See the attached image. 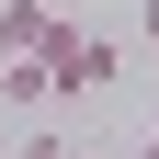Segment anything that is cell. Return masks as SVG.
Returning <instances> with one entry per match:
<instances>
[{"label":"cell","mask_w":159,"mask_h":159,"mask_svg":"<svg viewBox=\"0 0 159 159\" xmlns=\"http://www.w3.org/2000/svg\"><path fill=\"white\" fill-rule=\"evenodd\" d=\"M136 34H148V46H159V0H136Z\"/></svg>","instance_id":"5b68a950"},{"label":"cell","mask_w":159,"mask_h":159,"mask_svg":"<svg viewBox=\"0 0 159 159\" xmlns=\"http://www.w3.org/2000/svg\"><path fill=\"white\" fill-rule=\"evenodd\" d=\"M57 0H0V57H34V34H46Z\"/></svg>","instance_id":"3957f363"},{"label":"cell","mask_w":159,"mask_h":159,"mask_svg":"<svg viewBox=\"0 0 159 159\" xmlns=\"http://www.w3.org/2000/svg\"><path fill=\"white\" fill-rule=\"evenodd\" d=\"M125 159H159V136H136V148H125Z\"/></svg>","instance_id":"8992f818"},{"label":"cell","mask_w":159,"mask_h":159,"mask_svg":"<svg viewBox=\"0 0 159 159\" xmlns=\"http://www.w3.org/2000/svg\"><path fill=\"white\" fill-rule=\"evenodd\" d=\"M0 102H57V68L46 57H0Z\"/></svg>","instance_id":"7a4b0ae2"},{"label":"cell","mask_w":159,"mask_h":159,"mask_svg":"<svg viewBox=\"0 0 159 159\" xmlns=\"http://www.w3.org/2000/svg\"><path fill=\"white\" fill-rule=\"evenodd\" d=\"M148 136H159V102H148Z\"/></svg>","instance_id":"ba28073f"},{"label":"cell","mask_w":159,"mask_h":159,"mask_svg":"<svg viewBox=\"0 0 159 159\" xmlns=\"http://www.w3.org/2000/svg\"><path fill=\"white\" fill-rule=\"evenodd\" d=\"M68 159H102V148H68Z\"/></svg>","instance_id":"52a82bcc"},{"label":"cell","mask_w":159,"mask_h":159,"mask_svg":"<svg viewBox=\"0 0 159 159\" xmlns=\"http://www.w3.org/2000/svg\"><path fill=\"white\" fill-rule=\"evenodd\" d=\"M0 159H11V136H0Z\"/></svg>","instance_id":"9c48e42d"},{"label":"cell","mask_w":159,"mask_h":159,"mask_svg":"<svg viewBox=\"0 0 159 159\" xmlns=\"http://www.w3.org/2000/svg\"><path fill=\"white\" fill-rule=\"evenodd\" d=\"M11 159H68V136H11Z\"/></svg>","instance_id":"277c9868"},{"label":"cell","mask_w":159,"mask_h":159,"mask_svg":"<svg viewBox=\"0 0 159 159\" xmlns=\"http://www.w3.org/2000/svg\"><path fill=\"white\" fill-rule=\"evenodd\" d=\"M34 57L57 68V102H80V91H114V68H125V46H114V34H80L68 11H46V34H34Z\"/></svg>","instance_id":"6da1fadb"}]
</instances>
